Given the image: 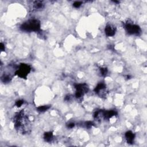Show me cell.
<instances>
[{"instance_id":"7c38bea8","label":"cell","mask_w":147,"mask_h":147,"mask_svg":"<svg viewBox=\"0 0 147 147\" xmlns=\"http://www.w3.org/2000/svg\"><path fill=\"white\" fill-rule=\"evenodd\" d=\"M50 108V106H39L37 108V110H38L39 112H44L45 111H47V110H48V109Z\"/></svg>"},{"instance_id":"8fae6325","label":"cell","mask_w":147,"mask_h":147,"mask_svg":"<svg viewBox=\"0 0 147 147\" xmlns=\"http://www.w3.org/2000/svg\"><path fill=\"white\" fill-rule=\"evenodd\" d=\"M44 7V5L42 4L41 2L40 1H36L34 4V8L36 10H39L43 9Z\"/></svg>"},{"instance_id":"9a60e30c","label":"cell","mask_w":147,"mask_h":147,"mask_svg":"<svg viewBox=\"0 0 147 147\" xmlns=\"http://www.w3.org/2000/svg\"><path fill=\"white\" fill-rule=\"evenodd\" d=\"M81 5H82V2H79V1H76L74 3L73 6L75 8H78L81 6Z\"/></svg>"},{"instance_id":"3957f363","label":"cell","mask_w":147,"mask_h":147,"mask_svg":"<svg viewBox=\"0 0 147 147\" xmlns=\"http://www.w3.org/2000/svg\"><path fill=\"white\" fill-rule=\"evenodd\" d=\"M30 71V67L29 65H27V64H21L18 70L16 72V75H17L20 78L25 79Z\"/></svg>"},{"instance_id":"5bb4252c","label":"cell","mask_w":147,"mask_h":147,"mask_svg":"<svg viewBox=\"0 0 147 147\" xmlns=\"http://www.w3.org/2000/svg\"><path fill=\"white\" fill-rule=\"evenodd\" d=\"M100 71H101V75L102 76H105L107 73V69L106 68H100Z\"/></svg>"},{"instance_id":"4fadbf2b","label":"cell","mask_w":147,"mask_h":147,"mask_svg":"<svg viewBox=\"0 0 147 147\" xmlns=\"http://www.w3.org/2000/svg\"><path fill=\"white\" fill-rule=\"evenodd\" d=\"M11 77H10L9 76H8V75H4V76L2 77V82L4 83L9 82L10 81H11Z\"/></svg>"},{"instance_id":"7a4b0ae2","label":"cell","mask_w":147,"mask_h":147,"mask_svg":"<svg viewBox=\"0 0 147 147\" xmlns=\"http://www.w3.org/2000/svg\"><path fill=\"white\" fill-rule=\"evenodd\" d=\"M20 28L26 32H38L40 30V22L38 20H30L21 25Z\"/></svg>"},{"instance_id":"6da1fadb","label":"cell","mask_w":147,"mask_h":147,"mask_svg":"<svg viewBox=\"0 0 147 147\" xmlns=\"http://www.w3.org/2000/svg\"><path fill=\"white\" fill-rule=\"evenodd\" d=\"M14 126L17 130L21 132L22 133L24 134L28 132L29 123L28 118L24 114L23 111L20 112L14 118Z\"/></svg>"},{"instance_id":"ac0fdd59","label":"cell","mask_w":147,"mask_h":147,"mask_svg":"<svg viewBox=\"0 0 147 147\" xmlns=\"http://www.w3.org/2000/svg\"><path fill=\"white\" fill-rule=\"evenodd\" d=\"M74 126H75V123H70L68 125L67 127L68 128H72L74 127Z\"/></svg>"},{"instance_id":"277c9868","label":"cell","mask_w":147,"mask_h":147,"mask_svg":"<svg viewBox=\"0 0 147 147\" xmlns=\"http://www.w3.org/2000/svg\"><path fill=\"white\" fill-rule=\"evenodd\" d=\"M75 88H76L75 96L78 98H81L85 93H87L88 91V86L85 83L75 84Z\"/></svg>"},{"instance_id":"5b68a950","label":"cell","mask_w":147,"mask_h":147,"mask_svg":"<svg viewBox=\"0 0 147 147\" xmlns=\"http://www.w3.org/2000/svg\"><path fill=\"white\" fill-rule=\"evenodd\" d=\"M126 30L128 33L130 35H138L141 33V28L139 26L135 24H131L130 23H126L125 25Z\"/></svg>"},{"instance_id":"30bf717a","label":"cell","mask_w":147,"mask_h":147,"mask_svg":"<svg viewBox=\"0 0 147 147\" xmlns=\"http://www.w3.org/2000/svg\"><path fill=\"white\" fill-rule=\"evenodd\" d=\"M44 138L45 141L47 142H50L53 139V133L52 132H46L44 135Z\"/></svg>"},{"instance_id":"d6986e66","label":"cell","mask_w":147,"mask_h":147,"mask_svg":"<svg viewBox=\"0 0 147 147\" xmlns=\"http://www.w3.org/2000/svg\"><path fill=\"white\" fill-rule=\"evenodd\" d=\"M0 48H1V50L2 51H5V46H4V44L1 43V46H0Z\"/></svg>"},{"instance_id":"8992f818","label":"cell","mask_w":147,"mask_h":147,"mask_svg":"<svg viewBox=\"0 0 147 147\" xmlns=\"http://www.w3.org/2000/svg\"><path fill=\"white\" fill-rule=\"evenodd\" d=\"M116 28L111 25H106L105 29V34L107 36H113L116 33Z\"/></svg>"},{"instance_id":"ffe728a7","label":"cell","mask_w":147,"mask_h":147,"mask_svg":"<svg viewBox=\"0 0 147 147\" xmlns=\"http://www.w3.org/2000/svg\"><path fill=\"white\" fill-rule=\"evenodd\" d=\"M70 99V96L67 95L65 98V101H69Z\"/></svg>"},{"instance_id":"e0dca14e","label":"cell","mask_w":147,"mask_h":147,"mask_svg":"<svg viewBox=\"0 0 147 147\" xmlns=\"http://www.w3.org/2000/svg\"><path fill=\"white\" fill-rule=\"evenodd\" d=\"M86 127L87 128H91V126L93 125V123H92V122H91V121L86 122Z\"/></svg>"},{"instance_id":"ba28073f","label":"cell","mask_w":147,"mask_h":147,"mask_svg":"<svg viewBox=\"0 0 147 147\" xmlns=\"http://www.w3.org/2000/svg\"><path fill=\"white\" fill-rule=\"evenodd\" d=\"M117 112L114 110H109V111L103 112V116L105 119H110L113 116L117 115Z\"/></svg>"},{"instance_id":"52a82bcc","label":"cell","mask_w":147,"mask_h":147,"mask_svg":"<svg viewBox=\"0 0 147 147\" xmlns=\"http://www.w3.org/2000/svg\"><path fill=\"white\" fill-rule=\"evenodd\" d=\"M135 135L131 131H128L125 133V137L128 144H133Z\"/></svg>"},{"instance_id":"9c48e42d","label":"cell","mask_w":147,"mask_h":147,"mask_svg":"<svg viewBox=\"0 0 147 147\" xmlns=\"http://www.w3.org/2000/svg\"><path fill=\"white\" fill-rule=\"evenodd\" d=\"M105 88H106L105 84L104 83H99L98 85L96 86L95 89H94V91H95L97 94H99L100 91L105 89Z\"/></svg>"},{"instance_id":"2e32d148","label":"cell","mask_w":147,"mask_h":147,"mask_svg":"<svg viewBox=\"0 0 147 147\" xmlns=\"http://www.w3.org/2000/svg\"><path fill=\"white\" fill-rule=\"evenodd\" d=\"M23 104H24V101H23V100H18V101H17L16 102V105L17 107H20Z\"/></svg>"}]
</instances>
